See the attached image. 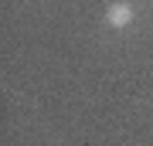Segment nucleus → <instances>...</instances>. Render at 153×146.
<instances>
[{
    "instance_id": "obj_1",
    "label": "nucleus",
    "mask_w": 153,
    "mask_h": 146,
    "mask_svg": "<svg viewBox=\"0 0 153 146\" xmlns=\"http://www.w3.org/2000/svg\"><path fill=\"white\" fill-rule=\"evenodd\" d=\"M105 24L116 27V31H119V27H129V24H133V7L126 4V0L109 4V7H105Z\"/></svg>"
}]
</instances>
